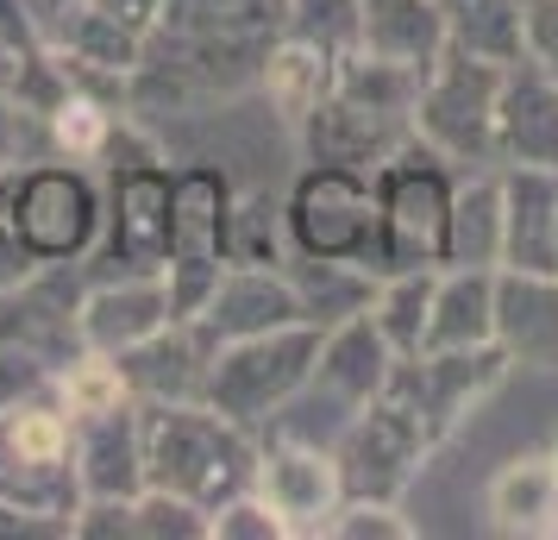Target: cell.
<instances>
[{
	"instance_id": "obj_1",
	"label": "cell",
	"mask_w": 558,
	"mask_h": 540,
	"mask_svg": "<svg viewBox=\"0 0 558 540\" xmlns=\"http://www.w3.org/2000/svg\"><path fill=\"white\" fill-rule=\"evenodd\" d=\"M138 434H145V484L189 496L195 509H207V521L257 478L264 440L227 421L214 403H138Z\"/></svg>"
},
{
	"instance_id": "obj_2",
	"label": "cell",
	"mask_w": 558,
	"mask_h": 540,
	"mask_svg": "<svg viewBox=\"0 0 558 540\" xmlns=\"http://www.w3.org/2000/svg\"><path fill=\"white\" fill-rule=\"evenodd\" d=\"M76 509V434L57 389L0 409V535H70Z\"/></svg>"
},
{
	"instance_id": "obj_3",
	"label": "cell",
	"mask_w": 558,
	"mask_h": 540,
	"mask_svg": "<svg viewBox=\"0 0 558 540\" xmlns=\"http://www.w3.org/2000/svg\"><path fill=\"white\" fill-rule=\"evenodd\" d=\"M414 95H421L414 70L377 63V57H364V51L339 57L320 107L295 132L302 157L307 164H345V170L371 177L402 139H414Z\"/></svg>"
},
{
	"instance_id": "obj_4",
	"label": "cell",
	"mask_w": 558,
	"mask_h": 540,
	"mask_svg": "<svg viewBox=\"0 0 558 540\" xmlns=\"http://www.w3.org/2000/svg\"><path fill=\"white\" fill-rule=\"evenodd\" d=\"M452 182L458 164L439 157L414 132L371 170V195H377L383 245H377V277L396 271H439L446 257V214H452Z\"/></svg>"
},
{
	"instance_id": "obj_5",
	"label": "cell",
	"mask_w": 558,
	"mask_h": 540,
	"mask_svg": "<svg viewBox=\"0 0 558 540\" xmlns=\"http://www.w3.org/2000/svg\"><path fill=\"white\" fill-rule=\"evenodd\" d=\"M320 334H327V327L295 321V327H277V334L227 339V346L214 352L202 403H214V409L227 415V421H239V428L264 434V428L289 409V396L307 384V371L320 359Z\"/></svg>"
},
{
	"instance_id": "obj_6",
	"label": "cell",
	"mask_w": 558,
	"mask_h": 540,
	"mask_svg": "<svg viewBox=\"0 0 558 540\" xmlns=\"http://www.w3.org/2000/svg\"><path fill=\"white\" fill-rule=\"evenodd\" d=\"M13 239L32 264H82L101 239V182L88 164L32 157L13 170Z\"/></svg>"
},
{
	"instance_id": "obj_7",
	"label": "cell",
	"mask_w": 558,
	"mask_h": 540,
	"mask_svg": "<svg viewBox=\"0 0 558 540\" xmlns=\"http://www.w3.org/2000/svg\"><path fill=\"white\" fill-rule=\"evenodd\" d=\"M496 95H502V63H483L471 51H439L421 95H414V132L458 170H502L496 164Z\"/></svg>"
},
{
	"instance_id": "obj_8",
	"label": "cell",
	"mask_w": 558,
	"mask_h": 540,
	"mask_svg": "<svg viewBox=\"0 0 558 540\" xmlns=\"http://www.w3.org/2000/svg\"><path fill=\"white\" fill-rule=\"evenodd\" d=\"M389 364H396V352H389V339L377 334L371 314H352V321L327 327V334H320V359H314V371H307V384L289 396V409H282L264 434H295L302 421H320V446H332V434H339V428H345V421H352V415L389 384Z\"/></svg>"
},
{
	"instance_id": "obj_9",
	"label": "cell",
	"mask_w": 558,
	"mask_h": 540,
	"mask_svg": "<svg viewBox=\"0 0 558 540\" xmlns=\"http://www.w3.org/2000/svg\"><path fill=\"white\" fill-rule=\"evenodd\" d=\"M282 220H289V252L345 257V264H364L377 277L383 220H377V195H371L364 170L307 164L295 177V189H289V202H282Z\"/></svg>"
},
{
	"instance_id": "obj_10",
	"label": "cell",
	"mask_w": 558,
	"mask_h": 540,
	"mask_svg": "<svg viewBox=\"0 0 558 540\" xmlns=\"http://www.w3.org/2000/svg\"><path fill=\"white\" fill-rule=\"evenodd\" d=\"M227 207L232 182L214 164H182L170 170V257H163V289H170V314L195 321L207 289L227 271Z\"/></svg>"
},
{
	"instance_id": "obj_11",
	"label": "cell",
	"mask_w": 558,
	"mask_h": 540,
	"mask_svg": "<svg viewBox=\"0 0 558 540\" xmlns=\"http://www.w3.org/2000/svg\"><path fill=\"white\" fill-rule=\"evenodd\" d=\"M332 465L345 496H377V503H402V490L414 484V471L433 459L427 421L408 409L396 389L383 384L364 409L332 434Z\"/></svg>"
},
{
	"instance_id": "obj_12",
	"label": "cell",
	"mask_w": 558,
	"mask_h": 540,
	"mask_svg": "<svg viewBox=\"0 0 558 540\" xmlns=\"http://www.w3.org/2000/svg\"><path fill=\"white\" fill-rule=\"evenodd\" d=\"M508 371H514L508 352L489 339V346H464V352H408V359L389 364V389L427 421L433 446H446L464 428V415L477 409Z\"/></svg>"
},
{
	"instance_id": "obj_13",
	"label": "cell",
	"mask_w": 558,
	"mask_h": 540,
	"mask_svg": "<svg viewBox=\"0 0 558 540\" xmlns=\"http://www.w3.org/2000/svg\"><path fill=\"white\" fill-rule=\"evenodd\" d=\"M82 264H32L20 284H0V346L38 352L51 364H70L82 352Z\"/></svg>"
},
{
	"instance_id": "obj_14",
	"label": "cell",
	"mask_w": 558,
	"mask_h": 540,
	"mask_svg": "<svg viewBox=\"0 0 558 540\" xmlns=\"http://www.w3.org/2000/svg\"><path fill=\"white\" fill-rule=\"evenodd\" d=\"M252 490L270 503V515L282 521L289 540L327 535V515L345 503V484H339V465H332L327 446H314V440H277V434L257 446Z\"/></svg>"
},
{
	"instance_id": "obj_15",
	"label": "cell",
	"mask_w": 558,
	"mask_h": 540,
	"mask_svg": "<svg viewBox=\"0 0 558 540\" xmlns=\"http://www.w3.org/2000/svg\"><path fill=\"white\" fill-rule=\"evenodd\" d=\"M496 164L558 170V76L546 63H508L496 95Z\"/></svg>"
},
{
	"instance_id": "obj_16",
	"label": "cell",
	"mask_w": 558,
	"mask_h": 540,
	"mask_svg": "<svg viewBox=\"0 0 558 540\" xmlns=\"http://www.w3.org/2000/svg\"><path fill=\"white\" fill-rule=\"evenodd\" d=\"M295 321H307V314H302L295 284H289V271H257V264H227L220 284L207 289V302L195 309V327L214 346L277 334V327H295Z\"/></svg>"
},
{
	"instance_id": "obj_17",
	"label": "cell",
	"mask_w": 558,
	"mask_h": 540,
	"mask_svg": "<svg viewBox=\"0 0 558 540\" xmlns=\"http://www.w3.org/2000/svg\"><path fill=\"white\" fill-rule=\"evenodd\" d=\"M170 289H163V271H145V277H88L82 289V346L88 352H107L120 359L138 339H151L157 327H170Z\"/></svg>"
},
{
	"instance_id": "obj_18",
	"label": "cell",
	"mask_w": 558,
	"mask_h": 540,
	"mask_svg": "<svg viewBox=\"0 0 558 540\" xmlns=\"http://www.w3.org/2000/svg\"><path fill=\"white\" fill-rule=\"evenodd\" d=\"M214 339L195 321H170L151 339H138L132 352H120L132 403H202L207 396V371H214Z\"/></svg>"
},
{
	"instance_id": "obj_19",
	"label": "cell",
	"mask_w": 558,
	"mask_h": 540,
	"mask_svg": "<svg viewBox=\"0 0 558 540\" xmlns=\"http://www.w3.org/2000/svg\"><path fill=\"white\" fill-rule=\"evenodd\" d=\"M496 346L508 364L558 371V271L496 264Z\"/></svg>"
},
{
	"instance_id": "obj_20",
	"label": "cell",
	"mask_w": 558,
	"mask_h": 540,
	"mask_svg": "<svg viewBox=\"0 0 558 540\" xmlns=\"http://www.w3.org/2000/svg\"><path fill=\"white\" fill-rule=\"evenodd\" d=\"M76 434V478L82 496H120L132 503L145 490V434H138V403L101 415H76L70 421Z\"/></svg>"
},
{
	"instance_id": "obj_21",
	"label": "cell",
	"mask_w": 558,
	"mask_h": 540,
	"mask_svg": "<svg viewBox=\"0 0 558 540\" xmlns=\"http://www.w3.org/2000/svg\"><path fill=\"white\" fill-rule=\"evenodd\" d=\"M502 264L558 271V170L502 164Z\"/></svg>"
},
{
	"instance_id": "obj_22",
	"label": "cell",
	"mask_w": 558,
	"mask_h": 540,
	"mask_svg": "<svg viewBox=\"0 0 558 540\" xmlns=\"http://www.w3.org/2000/svg\"><path fill=\"white\" fill-rule=\"evenodd\" d=\"M357 51L427 76L439 63V51H446V7L439 0H364Z\"/></svg>"
},
{
	"instance_id": "obj_23",
	"label": "cell",
	"mask_w": 558,
	"mask_h": 540,
	"mask_svg": "<svg viewBox=\"0 0 558 540\" xmlns=\"http://www.w3.org/2000/svg\"><path fill=\"white\" fill-rule=\"evenodd\" d=\"M489 528L514 540H553L558 535V453H521L489 478Z\"/></svg>"
},
{
	"instance_id": "obj_24",
	"label": "cell",
	"mask_w": 558,
	"mask_h": 540,
	"mask_svg": "<svg viewBox=\"0 0 558 540\" xmlns=\"http://www.w3.org/2000/svg\"><path fill=\"white\" fill-rule=\"evenodd\" d=\"M496 339V271L477 264H446L433 284V314L421 352H464Z\"/></svg>"
},
{
	"instance_id": "obj_25",
	"label": "cell",
	"mask_w": 558,
	"mask_h": 540,
	"mask_svg": "<svg viewBox=\"0 0 558 540\" xmlns=\"http://www.w3.org/2000/svg\"><path fill=\"white\" fill-rule=\"evenodd\" d=\"M446 264H502V170H458L452 182V214H446Z\"/></svg>"
},
{
	"instance_id": "obj_26",
	"label": "cell",
	"mask_w": 558,
	"mask_h": 540,
	"mask_svg": "<svg viewBox=\"0 0 558 540\" xmlns=\"http://www.w3.org/2000/svg\"><path fill=\"white\" fill-rule=\"evenodd\" d=\"M45 38H51V45L70 57L76 70H95V76L132 82V70L145 63V38H138V32H126V26H113V20H107V13H95L88 0H70L51 26H45Z\"/></svg>"
},
{
	"instance_id": "obj_27",
	"label": "cell",
	"mask_w": 558,
	"mask_h": 540,
	"mask_svg": "<svg viewBox=\"0 0 558 540\" xmlns=\"http://www.w3.org/2000/svg\"><path fill=\"white\" fill-rule=\"evenodd\" d=\"M282 271H289V284H295V296H302V314L314 321V327H339V321H352V314H371L377 284H383V277H371L364 264H345V257L289 252Z\"/></svg>"
},
{
	"instance_id": "obj_28",
	"label": "cell",
	"mask_w": 558,
	"mask_h": 540,
	"mask_svg": "<svg viewBox=\"0 0 558 540\" xmlns=\"http://www.w3.org/2000/svg\"><path fill=\"white\" fill-rule=\"evenodd\" d=\"M332 63H339V57L314 51L302 38H277V45H270L264 70H257V88H264L270 113L282 120V132L307 127V113L320 107V95H327V82H332Z\"/></svg>"
},
{
	"instance_id": "obj_29",
	"label": "cell",
	"mask_w": 558,
	"mask_h": 540,
	"mask_svg": "<svg viewBox=\"0 0 558 540\" xmlns=\"http://www.w3.org/2000/svg\"><path fill=\"white\" fill-rule=\"evenodd\" d=\"M446 7V45L471 51L483 63H521L527 57V32H521V7L527 0H439Z\"/></svg>"
},
{
	"instance_id": "obj_30",
	"label": "cell",
	"mask_w": 558,
	"mask_h": 540,
	"mask_svg": "<svg viewBox=\"0 0 558 540\" xmlns=\"http://www.w3.org/2000/svg\"><path fill=\"white\" fill-rule=\"evenodd\" d=\"M227 264H257V271H282L289 264V220L282 202H270L264 189H232L227 207Z\"/></svg>"
},
{
	"instance_id": "obj_31",
	"label": "cell",
	"mask_w": 558,
	"mask_h": 540,
	"mask_svg": "<svg viewBox=\"0 0 558 540\" xmlns=\"http://www.w3.org/2000/svg\"><path fill=\"white\" fill-rule=\"evenodd\" d=\"M433 284H439V271H396V277H383V284H377L371 321H377V334L389 339V352H396V359L421 352V339H427Z\"/></svg>"
},
{
	"instance_id": "obj_32",
	"label": "cell",
	"mask_w": 558,
	"mask_h": 540,
	"mask_svg": "<svg viewBox=\"0 0 558 540\" xmlns=\"http://www.w3.org/2000/svg\"><path fill=\"white\" fill-rule=\"evenodd\" d=\"M51 389H57V403L70 409V421H76V415H101V409H120V403H132L120 359H107V352H88V346H82L70 364H57Z\"/></svg>"
},
{
	"instance_id": "obj_33",
	"label": "cell",
	"mask_w": 558,
	"mask_h": 540,
	"mask_svg": "<svg viewBox=\"0 0 558 540\" xmlns=\"http://www.w3.org/2000/svg\"><path fill=\"white\" fill-rule=\"evenodd\" d=\"M357 20L364 0H282V38H302L327 57L357 51Z\"/></svg>"
},
{
	"instance_id": "obj_34",
	"label": "cell",
	"mask_w": 558,
	"mask_h": 540,
	"mask_svg": "<svg viewBox=\"0 0 558 540\" xmlns=\"http://www.w3.org/2000/svg\"><path fill=\"white\" fill-rule=\"evenodd\" d=\"M132 540H214V521L189 496H170V490L145 484L132 496Z\"/></svg>"
},
{
	"instance_id": "obj_35",
	"label": "cell",
	"mask_w": 558,
	"mask_h": 540,
	"mask_svg": "<svg viewBox=\"0 0 558 540\" xmlns=\"http://www.w3.org/2000/svg\"><path fill=\"white\" fill-rule=\"evenodd\" d=\"M327 540H414V521L402 503H377V496H345L327 515Z\"/></svg>"
},
{
	"instance_id": "obj_36",
	"label": "cell",
	"mask_w": 558,
	"mask_h": 540,
	"mask_svg": "<svg viewBox=\"0 0 558 540\" xmlns=\"http://www.w3.org/2000/svg\"><path fill=\"white\" fill-rule=\"evenodd\" d=\"M214 540H289V535H282V521L270 515V503L257 490H245V496H232V503L214 509Z\"/></svg>"
},
{
	"instance_id": "obj_37",
	"label": "cell",
	"mask_w": 558,
	"mask_h": 540,
	"mask_svg": "<svg viewBox=\"0 0 558 540\" xmlns=\"http://www.w3.org/2000/svg\"><path fill=\"white\" fill-rule=\"evenodd\" d=\"M51 364L38 359V352H20V346H0V409H13V403H26V396H45L51 389Z\"/></svg>"
},
{
	"instance_id": "obj_38",
	"label": "cell",
	"mask_w": 558,
	"mask_h": 540,
	"mask_svg": "<svg viewBox=\"0 0 558 540\" xmlns=\"http://www.w3.org/2000/svg\"><path fill=\"white\" fill-rule=\"evenodd\" d=\"M521 32H527V57L558 70V0H527L521 7Z\"/></svg>"
},
{
	"instance_id": "obj_39",
	"label": "cell",
	"mask_w": 558,
	"mask_h": 540,
	"mask_svg": "<svg viewBox=\"0 0 558 540\" xmlns=\"http://www.w3.org/2000/svg\"><path fill=\"white\" fill-rule=\"evenodd\" d=\"M32 271V257H26V245L13 239V177L0 170V284H20Z\"/></svg>"
},
{
	"instance_id": "obj_40",
	"label": "cell",
	"mask_w": 558,
	"mask_h": 540,
	"mask_svg": "<svg viewBox=\"0 0 558 540\" xmlns=\"http://www.w3.org/2000/svg\"><path fill=\"white\" fill-rule=\"evenodd\" d=\"M95 13H107L113 26H126V32H138L145 45H151V32H157V20H163V0H88Z\"/></svg>"
},
{
	"instance_id": "obj_41",
	"label": "cell",
	"mask_w": 558,
	"mask_h": 540,
	"mask_svg": "<svg viewBox=\"0 0 558 540\" xmlns=\"http://www.w3.org/2000/svg\"><path fill=\"white\" fill-rule=\"evenodd\" d=\"M45 51V45H38ZM26 57L32 51H20V45H7L0 38V101H13V88H20V70H26Z\"/></svg>"
},
{
	"instance_id": "obj_42",
	"label": "cell",
	"mask_w": 558,
	"mask_h": 540,
	"mask_svg": "<svg viewBox=\"0 0 558 540\" xmlns=\"http://www.w3.org/2000/svg\"><path fill=\"white\" fill-rule=\"evenodd\" d=\"M553 76H558V70H553Z\"/></svg>"
},
{
	"instance_id": "obj_43",
	"label": "cell",
	"mask_w": 558,
	"mask_h": 540,
	"mask_svg": "<svg viewBox=\"0 0 558 540\" xmlns=\"http://www.w3.org/2000/svg\"><path fill=\"white\" fill-rule=\"evenodd\" d=\"M553 453H558V446H553Z\"/></svg>"
}]
</instances>
